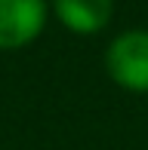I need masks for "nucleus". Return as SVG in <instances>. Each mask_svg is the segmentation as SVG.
Masks as SVG:
<instances>
[{
	"instance_id": "1",
	"label": "nucleus",
	"mask_w": 148,
	"mask_h": 150,
	"mask_svg": "<svg viewBox=\"0 0 148 150\" xmlns=\"http://www.w3.org/2000/svg\"><path fill=\"white\" fill-rule=\"evenodd\" d=\"M105 64L117 86L130 92H148V31H126L114 37Z\"/></svg>"
},
{
	"instance_id": "2",
	"label": "nucleus",
	"mask_w": 148,
	"mask_h": 150,
	"mask_svg": "<svg viewBox=\"0 0 148 150\" xmlns=\"http://www.w3.org/2000/svg\"><path fill=\"white\" fill-rule=\"evenodd\" d=\"M46 18L43 0H0V49H19L40 34Z\"/></svg>"
},
{
	"instance_id": "3",
	"label": "nucleus",
	"mask_w": 148,
	"mask_h": 150,
	"mask_svg": "<svg viewBox=\"0 0 148 150\" xmlns=\"http://www.w3.org/2000/svg\"><path fill=\"white\" fill-rule=\"evenodd\" d=\"M52 3H56V16L62 18V25L77 34H93L105 28L114 9L111 0H52Z\"/></svg>"
}]
</instances>
